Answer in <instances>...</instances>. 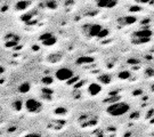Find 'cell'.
I'll return each instance as SVG.
<instances>
[{
  "label": "cell",
  "mask_w": 154,
  "mask_h": 137,
  "mask_svg": "<svg viewBox=\"0 0 154 137\" xmlns=\"http://www.w3.org/2000/svg\"><path fill=\"white\" fill-rule=\"evenodd\" d=\"M24 107L30 113H39L42 110V103L35 98H29L25 101Z\"/></svg>",
  "instance_id": "obj_2"
},
{
  "label": "cell",
  "mask_w": 154,
  "mask_h": 137,
  "mask_svg": "<svg viewBox=\"0 0 154 137\" xmlns=\"http://www.w3.org/2000/svg\"><path fill=\"white\" fill-rule=\"evenodd\" d=\"M152 90H153V93H154V85L152 86Z\"/></svg>",
  "instance_id": "obj_25"
},
{
  "label": "cell",
  "mask_w": 154,
  "mask_h": 137,
  "mask_svg": "<svg viewBox=\"0 0 154 137\" xmlns=\"http://www.w3.org/2000/svg\"><path fill=\"white\" fill-rule=\"evenodd\" d=\"M112 80V78H111L110 74H102V76H99L98 78V81L100 83H103V85H109Z\"/></svg>",
  "instance_id": "obj_14"
},
{
  "label": "cell",
  "mask_w": 154,
  "mask_h": 137,
  "mask_svg": "<svg viewBox=\"0 0 154 137\" xmlns=\"http://www.w3.org/2000/svg\"><path fill=\"white\" fill-rule=\"evenodd\" d=\"M118 4V0H96V5L99 8H113Z\"/></svg>",
  "instance_id": "obj_8"
},
{
  "label": "cell",
  "mask_w": 154,
  "mask_h": 137,
  "mask_svg": "<svg viewBox=\"0 0 154 137\" xmlns=\"http://www.w3.org/2000/svg\"><path fill=\"white\" fill-rule=\"evenodd\" d=\"M94 58L90 56H81L77 60V64L79 65H85V64H89V63H93Z\"/></svg>",
  "instance_id": "obj_12"
},
{
  "label": "cell",
  "mask_w": 154,
  "mask_h": 137,
  "mask_svg": "<svg viewBox=\"0 0 154 137\" xmlns=\"http://www.w3.org/2000/svg\"><path fill=\"white\" fill-rule=\"evenodd\" d=\"M55 77L60 81H69V80H71L72 78L74 77V73L69 67H61V69H58L56 71Z\"/></svg>",
  "instance_id": "obj_4"
},
{
  "label": "cell",
  "mask_w": 154,
  "mask_h": 137,
  "mask_svg": "<svg viewBox=\"0 0 154 137\" xmlns=\"http://www.w3.org/2000/svg\"><path fill=\"white\" fill-rule=\"evenodd\" d=\"M102 92V86L99 83H96V82H93L88 86V93L91 95V96H96L98 95L99 93Z\"/></svg>",
  "instance_id": "obj_9"
},
{
  "label": "cell",
  "mask_w": 154,
  "mask_h": 137,
  "mask_svg": "<svg viewBox=\"0 0 154 137\" xmlns=\"http://www.w3.org/2000/svg\"><path fill=\"white\" fill-rule=\"evenodd\" d=\"M145 73H146V76H149V77H152V76H154V70H153V69H147Z\"/></svg>",
  "instance_id": "obj_21"
},
{
  "label": "cell",
  "mask_w": 154,
  "mask_h": 137,
  "mask_svg": "<svg viewBox=\"0 0 154 137\" xmlns=\"http://www.w3.org/2000/svg\"><path fill=\"white\" fill-rule=\"evenodd\" d=\"M30 89H31V86H30V83L29 82H23L21 83L20 86H18V92L22 94H26L30 92Z\"/></svg>",
  "instance_id": "obj_13"
},
{
  "label": "cell",
  "mask_w": 154,
  "mask_h": 137,
  "mask_svg": "<svg viewBox=\"0 0 154 137\" xmlns=\"http://www.w3.org/2000/svg\"><path fill=\"white\" fill-rule=\"evenodd\" d=\"M29 6H30V1H28V0H21V1H18L15 5V9H17L18 11H25V9H28Z\"/></svg>",
  "instance_id": "obj_11"
},
{
  "label": "cell",
  "mask_w": 154,
  "mask_h": 137,
  "mask_svg": "<svg viewBox=\"0 0 154 137\" xmlns=\"http://www.w3.org/2000/svg\"><path fill=\"white\" fill-rule=\"evenodd\" d=\"M47 7L50 9H55L57 7V4H56L55 0H49V1H47Z\"/></svg>",
  "instance_id": "obj_17"
},
{
  "label": "cell",
  "mask_w": 154,
  "mask_h": 137,
  "mask_svg": "<svg viewBox=\"0 0 154 137\" xmlns=\"http://www.w3.org/2000/svg\"><path fill=\"white\" fill-rule=\"evenodd\" d=\"M128 63H130V64H138V63H139V61L138 60H129L128 61Z\"/></svg>",
  "instance_id": "obj_23"
},
{
  "label": "cell",
  "mask_w": 154,
  "mask_h": 137,
  "mask_svg": "<svg viewBox=\"0 0 154 137\" xmlns=\"http://www.w3.org/2000/svg\"><path fill=\"white\" fill-rule=\"evenodd\" d=\"M130 72L129 71H121L119 74H118V77L120 78V79H123V80H127V79H129L130 78Z\"/></svg>",
  "instance_id": "obj_16"
},
{
  "label": "cell",
  "mask_w": 154,
  "mask_h": 137,
  "mask_svg": "<svg viewBox=\"0 0 154 137\" xmlns=\"http://www.w3.org/2000/svg\"><path fill=\"white\" fill-rule=\"evenodd\" d=\"M6 71V69L2 65H0V74H2V73H5Z\"/></svg>",
  "instance_id": "obj_24"
},
{
  "label": "cell",
  "mask_w": 154,
  "mask_h": 137,
  "mask_svg": "<svg viewBox=\"0 0 154 137\" xmlns=\"http://www.w3.org/2000/svg\"><path fill=\"white\" fill-rule=\"evenodd\" d=\"M42 82L46 83V85H50V83H53V78L50 77H46L42 79Z\"/></svg>",
  "instance_id": "obj_19"
},
{
  "label": "cell",
  "mask_w": 154,
  "mask_h": 137,
  "mask_svg": "<svg viewBox=\"0 0 154 137\" xmlns=\"http://www.w3.org/2000/svg\"><path fill=\"white\" fill-rule=\"evenodd\" d=\"M130 11H140V7H139V6H134V7L130 8Z\"/></svg>",
  "instance_id": "obj_22"
},
{
  "label": "cell",
  "mask_w": 154,
  "mask_h": 137,
  "mask_svg": "<svg viewBox=\"0 0 154 137\" xmlns=\"http://www.w3.org/2000/svg\"><path fill=\"white\" fill-rule=\"evenodd\" d=\"M24 137H44V136H41V135H40V134H38V132H31V134L25 135Z\"/></svg>",
  "instance_id": "obj_20"
},
{
  "label": "cell",
  "mask_w": 154,
  "mask_h": 137,
  "mask_svg": "<svg viewBox=\"0 0 154 137\" xmlns=\"http://www.w3.org/2000/svg\"><path fill=\"white\" fill-rule=\"evenodd\" d=\"M151 37H152V31L149 30V27H143V29H140V30H138V31L134 33V38L149 40Z\"/></svg>",
  "instance_id": "obj_7"
},
{
  "label": "cell",
  "mask_w": 154,
  "mask_h": 137,
  "mask_svg": "<svg viewBox=\"0 0 154 137\" xmlns=\"http://www.w3.org/2000/svg\"><path fill=\"white\" fill-rule=\"evenodd\" d=\"M62 60V55H50L48 57V61L50 63H57Z\"/></svg>",
  "instance_id": "obj_15"
},
{
  "label": "cell",
  "mask_w": 154,
  "mask_h": 137,
  "mask_svg": "<svg viewBox=\"0 0 154 137\" xmlns=\"http://www.w3.org/2000/svg\"><path fill=\"white\" fill-rule=\"evenodd\" d=\"M118 22L120 23L121 25H130L132 23L136 22V17L135 16H126L122 17V18H119Z\"/></svg>",
  "instance_id": "obj_10"
},
{
  "label": "cell",
  "mask_w": 154,
  "mask_h": 137,
  "mask_svg": "<svg viewBox=\"0 0 154 137\" xmlns=\"http://www.w3.org/2000/svg\"><path fill=\"white\" fill-rule=\"evenodd\" d=\"M102 30H103V26L99 25V24H87V25L83 26V33L89 38L98 37L99 32Z\"/></svg>",
  "instance_id": "obj_3"
},
{
  "label": "cell",
  "mask_w": 154,
  "mask_h": 137,
  "mask_svg": "<svg viewBox=\"0 0 154 137\" xmlns=\"http://www.w3.org/2000/svg\"><path fill=\"white\" fill-rule=\"evenodd\" d=\"M130 111V105L127 102H116L106 107V112L112 117H121Z\"/></svg>",
  "instance_id": "obj_1"
},
{
  "label": "cell",
  "mask_w": 154,
  "mask_h": 137,
  "mask_svg": "<svg viewBox=\"0 0 154 137\" xmlns=\"http://www.w3.org/2000/svg\"><path fill=\"white\" fill-rule=\"evenodd\" d=\"M20 42V38L16 34H13V33H9L6 36V42L5 46L6 48H13V47H16Z\"/></svg>",
  "instance_id": "obj_6"
},
{
  "label": "cell",
  "mask_w": 154,
  "mask_h": 137,
  "mask_svg": "<svg viewBox=\"0 0 154 137\" xmlns=\"http://www.w3.org/2000/svg\"><path fill=\"white\" fill-rule=\"evenodd\" d=\"M107 34H109V30H107V29H104V27H103V30H102V31L99 32L98 38H105V37H106Z\"/></svg>",
  "instance_id": "obj_18"
},
{
  "label": "cell",
  "mask_w": 154,
  "mask_h": 137,
  "mask_svg": "<svg viewBox=\"0 0 154 137\" xmlns=\"http://www.w3.org/2000/svg\"><path fill=\"white\" fill-rule=\"evenodd\" d=\"M39 40H40V42L44 45V46H46V47H51V46H54V45L57 42L56 37L50 32H46V33H44V34H41Z\"/></svg>",
  "instance_id": "obj_5"
}]
</instances>
